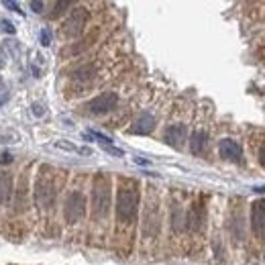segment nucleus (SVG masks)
Returning a JSON list of instances; mask_svg holds the SVG:
<instances>
[{
  "label": "nucleus",
  "mask_w": 265,
  "mask_h": 265,
  "mask_svg": "<svg viewBox=\"0 0 265 265\" xmlns=\"http://www.w3.org/2000/svg\"><path fill=\"white\" fill-rule=\"evenodd\" d=\"M202 221H204V210L200 208V206H192V210H190V214H188L190 226H192V228H198V226L202 224Z\"/></svg>",
  "instance_id": "nucleus-14"
},
{
  "label": "nucleus",
  "mask_w": 265,
  "mask_h": 265,
  "mask_svg": "<svg viewBox=\"0 0 265 265\" xmlns=\"http://www.w3.org/2000/svg\"><path fill=\"white\" fill-rule=\"evenodd\" d=\"M35 198L41 208H51L57 198V183H55V169L53 167H41V174L35 183Z\"/></svg>",
  "instance_id": "nucleus-3"
},
{
  "label": "nucleus",
  "mask_w": 265,
  "mask_h": 265,
  "mask_svg": "<svg viewBox=\"0 0 265 265\" xmlns=\"http://www.w3.org/2000/svg\"><path fill=\"white\" fill-rule=\"evenodd\" d=\"M84 214H86V198H84V194L82 192H72L70 196H67L65 206H63L65 221L70 224H74L78 221H82Z\"/></svg>",
  "instance_id": "nucleus-4"
},
{
  "label": "nucleus",
  "mask_w": 265,
  "mask_h": 265,
  "mask_svg": "<svg viewBox=\"0 0 265 265\" xmlns=\"http://www.w3.org/2000/svg\"><path fill=\"white\" fill-rule=\"evenodd\" d=\"M110 210V178L106 174H96L92 180V214L104 218Z\"/></svg>",
  "instance_id": "nucleus-2"
},
{
  "label": "nucleus",
  "mask_w": 265,
  "mask_h": 265,
  "mask_svg": "<svg viewBox=\"0 0 265 265\" xmlns=\"http://www.w3.org/2000/svg\"><path fill=\"white\" fill-rule=\"evenodd\" d=\"M94 74H96L94 65H84V67H80V70L74 74V82H82V84H86V82H90V80L94 78Z\"/></svg>",
  "instance_id": "nucleus-13"
},
{
  "label": "nucleus",
  "mask_w": 265,
  "mask_h": 265,
  "mask_svg": "<svg viewBox=\"0 0 265 265\" xmlns=\"http://www.w3.org/2000/svg\"><path fill=\"white\" fill-rule=\"evenodd\" d=\"M41 43H43V45H49V43H51L49 31H41Z\"/></svg>",
  "instance_id": "nucleus-21"
},
{
  "label": "nucleus",
  "mask_w": 265,
  "mask_h": 265,
  "mask_svg": "<svg viewBox=\"0 0 265 265\" xmlns=\"http://www.w3.org/2000/svg\"><path fill=\"white\" fill-rule=\"evenodd\" d=\"M13 196V176L0 171V204H4Z\"/></svg>",
  "instance_id": "nucleus-12"
},
{
  "label": "nucleus",
  "mask_w": 265,
  "mask_h": 265,
  "mask_svg": "<svg viewBox=\"0 0 265 265\" xmlns=\"http://www.w3.org/2000/svg\"><path fill=\"white\" fill-rule=\"evenodd\" d=\"M259 161H261V165L265 167V147H261V151H259Z\"/></svg>",
  "instance_id": "nucleus-24"
},
{
  "label": "nucleus",
  "mask_w": 265,
  "mask_h": 265,
  "mask_svg": "<svg viewBox=\"0 0 265 265\" xmlns=\"http://www.w3.org/2000/svg\"><path fill=\"white\" fill-rule=\"evenodd\" d=\"M88 137H94V139H98L102 145H112V139H108L106 135H102V133H98V131H90V133H86Z\"/></svg>",
  "instance_id": "nucleus-15"
},
{
  "label": "nucleus",
  "mask_w": 265,
  "mask_h": 265,
  "mask_svg": "<svg viewBox=\"0 0 265 265\" xmlns=\"http://www.w3.org/2000/svg\"><path fill=\"white\" fill-rule=\"evenodd\" d=\"M139 183L135 180H121L117 194V216L121 223H133L139 212Z\"/></svg>",
  "instance_id": "nucleus-1"
},
{
  "label": "nucleus",
  "mask_w": 265,
  "mask_h": 265,
  "mask_svg": "<svg viewBox=\"0 0 265 265\" xmlns=\"http://www.w3.org/2000/svg\"><path fill=\"white\" fill-rule=\"evenodd\" d=\"M253 190H255L257 194H265V186H259V188H253Z\"/></svg>",
  "instance_id": "nucleus-25"
},
{
  "label": "nucleus",
  "mask_w": 265,
  "mask_h": 265,
  "mask_svg": "<svg viewBox=\"0 0 265 265\" xmlns=\"http://www.w3.org/2000/svg\"><path fill=\"white\" fill-rule=\"evenodd\" d=\"M33 112H35L37 117H43V112H45V110H43V106H41V104H35V106H33Z\"/></svg>",
  "instance_id": "nucleus-23"
},
{
  "label": "nucleus",
  "mask_w": 265,
  "mask_h": 265,
  "mask_svg": "<svg viewBox=\"0 0 265 265\" xmlns=\"http://www.w3.org/2000/svg\"><path fill=\"white\" fill-rule=\"evenodd\" d=\"M102 149H104V151H108V153H112V155H117V157H122V155H124L122 149H117V147H112V145H102Z\"/></svg>",
  "instance_id": "nucleus-17"
},
{
  "label": "nucleus",
  "mask_w": 265,
  "mask_h": 265,
  "mask_svg": "<svg viewBox=\"0 0 265 265\" xmlns=\"http://www.w3.org/2000/svg\"><path fill=\"white\" fill-rule=\"evenodd\" d=\"M86 22H88V10L86 8H76L74 13L70 15V19L63 22L65 37H78V35H82Z\"/></svg>",
  "instance_id": "nucleus-6"
},
{
  "label": "nucleus",
  "mask_w": 265,
  "mask_h": 265,
  "mask_svg": "<svg viewBox=\"0 0 265 265\" xmlns=\"http://www.w3.org/2000/svg\"><path fill=\"white\" fill-rule=\"evenodd\" d=\"M29 6H31L33 10H35V13H41V10H43V6H45V4L41 2V0H39V2H37V0H33V2H31Z\"/></svg>",
  "instance_id": "nucleus-20"
},
{
  "label": "nucleus",
  "mask_w": 265,
  "mask_h": 265,
  "mask_svg": "<svg viewBox=\"0 0 265 265\" xmlns=\"http://www.w3.org/2000/svg\"><path fill=\"white\" fill-rule=\"evenodd\" d=\"M72 6V2H67V0H63V2H57L55 4V13H53V17H57L60 13H63V8H70Z\"/></svg>",
  "instance_id": "nucleus-16"
},
{
  "label": "nucleus",
  "mask_w": 265,
  "mask_h": 265,
  "mask_svg": "<svg viewBox=\"0 0 265 265\" xmlns=\"http://www.w3.org/2000/svg\"><path fill=\"white\" fill-rule=\"evenodd\" d=\"M0 27H2L4 33H10V35H15V27H13V22H10V20H2V22H0Z\"/></svg>",
  "instance_id": "nucleus-18"
},
{
  "label": "nucleus",
  "mask_w": 265,
  "mask_h": 265,
  "mask_svg": "<svg viewBox=\"0 0 265 265\" xmlns=\"http://www.w3.org/2000/svg\"><path fill=\"white\" fill-rule=\"evenodd\" d=\"M155 129V119L151 117V114H141L139 119H137V122H135V126H133V133H137V135H149Z\"/></svg>",
  "instance_id": "nucleus-10"
},
{
  "label": "nucleus",
  "mask_w": 265,
  "mask_h": 265,
  "mask_svg": "<svg viewBox=\"0 0 265 265\" xmlns=\"http://www.w3.org/2000/svg\"><path fill=\"white\" fill-rule=\"evenodd\" d=\"M4 6H6V8H10V10H15V13H22L20 6H19L17 2H10V0H4Z\"/></svg>",
  "instance_id": "nucleus-19"
},
{
  "label": "nucleus",
  "mask_w": 265,
  "mask_h": 265,
  "mask_svg": "<svg viewBox=\"0 0 265 265\" xmlns=\"http://www.w3.org/2000/svg\"><path fill=\"white\" fill-rule=\"evenodd\" d=\"M10 161H13L10 153H0V163H10Z\"/></svg>",
  "instance_id": "nucleus-22"
},
{
  "label": "nucleus",
  "mask_w": 265,
  "mask_h": 265,
  "mask_svg": "<svg viewBox=\"0 0 265 265\" xmlns=\"http://www.w3.org/2000/svg\"><path fill=\"white\" fill-rule=\"evenodd\" d=\"M251 226L257 239L265 235V200H257L251 204Z\"/></svg>",
  "instance_id": "nucleus-7"
},
{
  "label": "nucleus",
  "mask_w": 265,
  "mask_h": 265,
  "mask_svg": "<svg viewBox=\"0 0 265 265\" xmlns=\"http://www.w3.org/2000/svg\"><path fill=\"white\" fill-rule=\"evenodd\" d=\"M117 104H119L117 92H102V94H98L96 98H92L88 102L86 108L90 114H106L112 108H117Z\"/></svg>",
  "instance_id": "nucleus-5"
},
{
  "label": "nucleus",
  "mask_w": 265,
  "mask_h": 265,
  "mask_svg": "<svg viewBox=\"0 0 265 265\" xmlns=\"http://www.w3.org/2000/svg\"><path fill=\"white\" fill-rule=\"evenodd\" d=\"M206 145H208V135L204 131H196L192 133V139H190V151L194 155H202L206 151Z\"/></svg>",
  "instance_id": "nucleus-11"
},
{
  "label": "nucleus",
  "mask_w": 265,
  "mask_h": 265,
  "mask_svg": "<svg viewBox=\"0 0 265 265\" xmlns=\"http://www.w3.org/2000/svg\"><path fill=\"white\" fill-rule=\"evenodd\" d=\"M218 153H221L223 159L235 161V163H243V149H241V145L233 139H223L218 143Z\"/></svg>",
  "instance_id": "nucleus-8"
},
{
  "label": "nucleus",
  "mask_w": 265,
  "mask_h": 265,
  "mask_svg": "<svg viewBox=\"0 0 265 265\" xmlns=\"http://www.w3.org/2000/svg\"><path fill=\"white\" fill-rule=\"evenodd\" d=\"M0 65H2V60H0Z\"/></svg>",
  "instance_id": "nucleus-26"
},
{
  "label": "nucleus",
  "mask_w": 265,
  "mask_h": 265,
  "mask_svg": "<svg viewBox=\"0 0 265 265\" xmlns=\"http://www.w3.org/2000/svg\"><path fill=\"white\" fill-rule=\"evenodd\" d=\"M163 139H165L167 145L176 147V149H182L183 143H186V139H188V129H186V124H171L169 129L165 131Z\"/></svg>",
  "instance_id": "nucleus-9"
}]
</instances>
